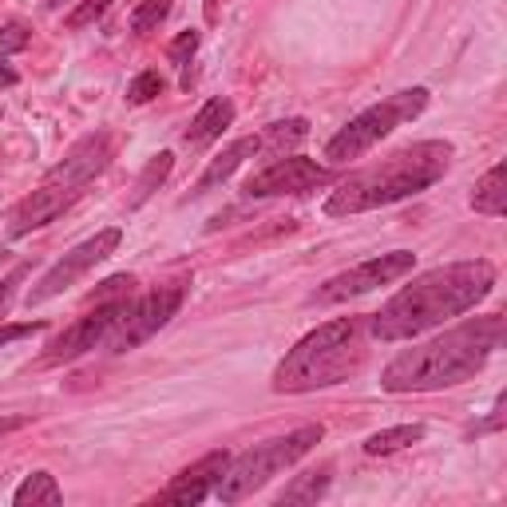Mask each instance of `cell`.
<instances>
[{
	"label": "cell",
	"instance_id": "17",
	"mask_svg": "<svg viewBox=\"0 0 507 507\" xmlns=\"http://www.w3.org/2000/svg\"><path fill=\"white\" fill-rule=\"evenodd\" d=\"M472 211L475 214H488V218H500L507 214V163H495L488 175L475 183L472 191Z\"/></svg>",
	"mask_w": 507,
	"mask_h": 507
},
{
	"label": "cell",
	"instance_id": "28",
	"mask_svg": "<svg viewBox=\"0 0 507 507\" xmlns=\"http://www.w3.org/2000/svg\"><path fill=\"white\" fill-rule=\"evenodd\" d=\"M195 52H198V32H178V36L171 40V48H167V56H171L175 68H186Z\"/></svg>",
	"mask_w": 507,
	"mask_h": 507
},
{
	"label": "cell",
	"instance_id": "25",
	"mask_svg": "<svg viewBox=\"0 0 507 507\" xmlns=\"http://www.w3.org/2000/svg\"><path fill=\"white\" fill-rule=\"evenodd\" d=\"M107 8H112V0H84V5L76 8L72 16H68V28H72V32H79V28H87V24H95L99 16L107 13Z\"/></svg>",
	"mask_w": 507,
	"mask_h": 507
},
{
	"label": "cell",
	"instance_id": "32",
	"mask_svg": "<svg viewBox=\"0 0 507 507\" xmlns=\"http://www.w3.org/2000/svg\"><path fill=\"white\" fill-rule=\"evenodd\" d=\"M28 424V416H5L0 421V436H8V432H16V429H24Z\"/></svg>",
	"mask_w": 507,
	"mask_h": 507
},
{
	"label": "cell",
	"instance_id": "26",
	"mask_svg": "<svg viewBox=\"0 0 507 507\" xmlns=\"http://www.w3.org/2000/svg\"><path fill=\"white\" fill-rule=\"evenodd\" d=\"M28 44H32V32H28L20 20H13V24L0 28V56H5V52H24Z\"/></svg>",
	"mask_w": 507,
	"mask_h": 507
},
{
	"label": "cell",
	"instance_id": "4",
	"mask_svg": "<svg viewBox=\"0 0 507 507\" xmlns=\"http://www.w3.org/2000/svg\"><path fill=\"white\" fill-rule=\"evenodd\" d=\"M369 317H337L305 333L274 369V393H317L341 385L365 365L361 333Z\"/></svg>",
	"mask_w": 507,
	"mask_h": 507
},
{
	"label": "cell",
	"instance_id": "24",
	"mask_svg": "<svg viewBox=\"0 0 507 507\" xmlns=\"http://www.w3.org/2000/svg\"><path fill=\"white\" fill-rule=\"evenodd\" d=\"M167 92V79L158 72H139L131 84H127V104H151L155 95Z\"/></svg>",
	"mask_w": 507,
	"mask_h": 507
},
{
	"label": "cell",
	"instance_id": "34",
	"mask_svg": "<svg viewBox=\"0 0 507 507\" xmlns=\"http://www.w3.org/2000/svg\"><path fill=\"white\" fill-rule=\"evenodd\" d=\"M0 112H5V107H0Z\"/></svg>",
	"mask_w": 507,
	"mask_h": 507
},
{
	"label": "cell",
	"instance_id": "10",
	"mask_svg": "<svg viewBox=\"0 0 507 507\" xmlns=\"http://www.w3.org/2000/svg\"><path fill=\"white\" fill-rule=\"evenodd\" d=\"M127 305H131V294H127V297H112V302H95V310H87L84 317H76V321L68 325V330L59 333L52 345H48L44 361L48 365H64V361H76V357L99 349V345H107V337H112L115 325L123 321Z\"/></svg>",
	"mask_w": 507,
	"mask_h": 507
},
{
	"label": "cell",
	"instance_id": "12",
	"mask_svg": "<svg viewBox=\"0 0 507 507\" xmlns=\"http://www.w3.org/2000/svg\"><path fill=\"white\" fill-rule=\"evenodd\" d=\"M115 155V139L107 131H95L87 139H79L72 151L64 155V163H56L52 171H48L44 183H64V186H87L92 178L104 175V167L112 163Z\"/></svg>",
	"mask_w": 507,
	"mask_h": 507
},
{
	"label": "cell",
	"instance_id": "3",
	"mask_svg": "<svg viewBox=\"0 0 507 507\" xmlns=\"http://www.w3.org/2000/svg\"><path fill=\"white\" fill-rule=\"evenodd\" d=\"M452 143L448 139H424L389 158H381L376 167H365L349 178L337 183V191L325 198V214L330 218H349L365 214L376 206L404 203L412 195H424L432 183H440L452 167Z\"/></svg>",
	"mask_w": 507,
	"mask_h": 507
},
{
	"label": "cell",
	"instance_id": "16",
	"mask_svg": "<svg viewBox=\"0 0 507 507\" xmlns=\"http://www.w3.org/2000/svg\"><path fill=\"white\" fill-rule=\"evenodd\" d=\"M231 123H234V104L226 95H218V99H211V104L198 107V115L191 119V127L183 131V143L186 147H211Z\"/></svg>",
	"mask_w": 507,
	"mask_h": 507
},
{
	"label": "cell",
	"instance_id": "21",
	"mask_svg": "<svg viewBox=\"0 0 507 507\" xmlns=\"http://www.w3.org/2000/svg\"><path fill=\"white\" fill-rule=\"evenodd\" d=\"M171 167H175V155L171 151H158L151 163L143 167V175H139V183H135V195H131V206H143L147 198H151L158 186L167 183V175H171Z\"/></svg>",
	"mask_w": 507,
	"mask_h": 507
},
{
	"label": "cell",
	"instance_id": "22",
	"mask_svg": "<svg viewBox=\"0 0 507 507\" xmlns=\"http://www.w3.org/2000/svg\"><path fill=\"white\" fill-rule=\"evenodd\" d=\"M305 135H310V123H305V119H282V123H270V127H266V131L258 135V139H262V151L270 147V151L282 155L285 147H297Z\"/></svg>",
	"mask_w": 507,
	"mask_h": 507
},
{
	"label": "cell",
	"instance_id": "9",
	"mask_svg": "<svg viewBox=\"0 0 507 507\" xmlns=\"http://www.w3.org/2000/svg\"><path fill=\"white\" fill-rule=\"evenodd\" d=\"M119 242H123V231H119V226H107V231H99L95 238L79 242L76 250H68V254L52 266V270H48V274L32 285V290H28V305H44V302H52V297H59L64 290H72V285H76L87 270H95L99 262H107V258L119 250Z\"/></svg>",
	"mask_w": 507,
	"mask_h": 507
},
{
	"label": "cell",
	"instance_id": "23",
	"mask_svg": "<svg viewBox=\"0 0 507 507\" xmlns=\"http://www.w3.org/2000/svg\"><path fill=\"white\" fill-rule=\"evenodd\" d=\"M171 16V0H143V5L131 13V32H151V28H158L163 20Z\"/></svg>",
	"mask_w": 507,
	"mask_h": 507
},
{
	"label": "cell",
	"instance_id": "13",
	"mask_svg": "<svg viewBox=\"0 0 507 507\" xmlns=\"http://www.w3.org/2000/svg\"><path fill=\"white\" fill-rule=\"evenodd\" d=\"M84 195V186H64V183H44L40 191H32L28 198H20V206L13 211V238H24L40 231V226L56 222L64 211H72Z\"/></svg>",
	"mask_w": 507,
	"mask_h": 507
},
{
	"label": "cell",
	"instance_id": "2",
	"mask_svg": "<svg viewBox=\"0 0 507 507\" xmlns=\"http://www.w3.org/2000/svg\"><path fill=\"white\" fill-rule=\"evenodd\" d=\"M503 313L472 317V321L456 325L436 341L412 345L401 357H393L381 373L385 393H436L452 389V385L472 381L484 365L492 361V353L503 345Z\"/></svg>",
	"mask_w": 507,
	"mask_h": 507
},
{
	"label": "cell",
	"instance_id": "33",
	"mask_svg": "<svg viewBox=\"0 0 507 507\" xmlns=\"http://www.w3.org/2000/svg\"><path fill=\"white\" fill-rule=\"evenodd\" d=\"M68 0H44V8H64Z\"/></svg>",
	"mask_w": 507,
	"mask_h": 507
},
{
	"label": "cell",
	"instance_id": "29",
	"mask_svg": "<svg viewBox=\"0 0 507 507\" xmlns=\"http://www.w3.org/2000/svg\"><path fill=\"white\" fill-rule=\"evenodd\" d=\"M503 409H507V396L500 393V396H495V409H492V416H488V421H484V424H475V429H472V436L500 432V429H503Z\"/></svg>",
	"mask_w": 507,
	"mask_h": 507
},
{
	"label": "cell",
	"instance_id": "8",
	"mask_svg": "<svg viewBox=\"0 0 507 507\" xmlns=\"http://www.w3.org/2000/svg\"><path fill=\"white\" fill-rule=\"evenodd\" d=\"M412 270H416V254H412V250H393V254L369 258V262L353 266V270H345V274H333L325 285H317L310 302H313V305L349 302V297H361V294L381 290V285L401 282V277L412 274Z\"/></svg>",
	"mask_w": 507,
	"mask_h": 507
},
{
	"label": "cell",
	"instance_id": "6",
	"mask_svg": "<svg viewBox=\"0 0 507 507\" xmlns=\"http://www.w3.org/2000/svg\"><path fill=\"white\" fill-rule=\"evenodd\" d=\"M424 107H429V87H409V92H396L389 99H381V104L365 107L361 115H353L349 123L325 143V158H330L333 167L353 163V158H361L365 151H373L381 139H389L401 123L416 119Z\"/></svg>",
	"mask_w": 507,
	"mask_h": 507
},
{
	"label": "cell",
	"instance_id": "11",
	"mask_svg": "<svg viewBox=\"0 0 507 507\" xmlns=\"http://www.w3.org/2000/svg\"><path fill=\"white\" fill-rule=\"evenodd\" d=\"M333 183V171L305 155H277L270 167L254 171L250 178L242 183V195L246 198H277V195H305V191H317V186Z\"/></svg>",
	"mask_w": 507,
	"mask_h": 507
},
{
	"label": "cell",
	"instance_id": "7",
	"mask_svg": "<svg viewBox=\"0 0 507 507\" xmlns=\"http://www.w3.org/2000/svg\"><path fill=\"white\" fill-rule=\"evenodd\" d=\"M183 297H186V282H167V285L147 290L143 297H131L123 321H119L115 333L107 337V349L127 353V349H139L143 341H151V337L183 310Z\"/></svg>",
	"mask_w": 507,
	"mask_h": 507
},
{
	"label": "cell",
	"instance_id": "5",
	"mask_svg": "<svg viewBox=\"0 0 507 507\" xmlns=\"http://www.w3.org/2000/svg\"><path fill=\"white\" fill-rule=\"evenodd\" d=\"M321 436H325L321 424H305V429H294L285 436H274V440L254 444V448H246L238 460L226 464V472H222V480H218L214 495L222 503H242L246 495L262 492L277 472L294 468L302 456H310L317 444H321Z\"/></svg>",
	"mask_w": 507,
	"mask_h": 507
},
{
	"label": "cell",
	"instance_id": "15",
	"mask_svg": "<svg viewBox=\"0 0 507 507\" xmlns=\"http://www.w3.org/2000/svg\"><path fill=\"white\" fill-rule=\"evenodd\" d=\"M258 151H262V139H258V135H242V139H234V143L226 147L222 155H218V158H211V167H206V171H203V178H198V183H195V191H191V195L198 198V195L214 191V186H222L226 178H231V175L238 171V167L246 163V158H254Z\"/></svg>",
	"mask_w": 507,
	"mask_h": 507
},
{
	"label": "cell",
	"instance_id": "27",
	"mask_svg": "<svg viewBox=\"0 0 507 507\" xmlns=\"http://www.w3.org/2000/svg\"><path fill=\"white\" fill-rule=\"evenodd\" d=\"M28 270H32V262H20L8 277H0V317H8V310H13V297H16V285L28 277Z\"/></svg>",
	"mask_w": 507,
	"mask_h": 507
},
{
	"label": "cell",
	"instance_id": "31",
	"mask_svg": "<svg viewBox=\"0 0 507 507\" xmlns=\"http://www.w3.org/2000/svg\"><path fill=\"white\" fill-rule=\"evenodd\" d=\"M20 84V76H16V68L8 64L5 56H0V87H16Z\"/></svg>",
	"mask_w": 507,
	"mask_h": 507
},
{
	"label": "cell",
	"instance_id": "14",
	"mask_svg": "<svg viewBox=\"0 0 507 507\" xmlns=\"http://www.w3.org/2000/svg\"><path fill=\"white\" fill-rule=\"evenodd\" d=\"M226 464H231V452H206L203 460H195L191 468L178 472L175 480L155 495V500H158V503H178V507H195V503H203L206 495H211V492L218 488V480H222Z\"/></svg>",
	"mask_w": 507,
	"mask_h": 507
},
{
	"label": "cell",
	"instance_id": "18",
	"mask_svg": "<svg viewBox=\"0 0 507 507\" xmlns=\"http://www.w3.org/2000/svg\"><path fill=\"white\" fill-rule=\"evenodd\" d=\"M424 440V424H396V429H381L365 440V456H393L409 444Z\"/></svg>",
	"mask_w": 507,
	"mask_h": 507
},
{
	"label": "cell",
	"instance_id": "1",
	"mask_svg": "<svg viewBox=\"0 0 507 507\" xmlns=\"http://www.w3.org/2000/svg\"><path fill=\"white\" fill-rule=\"evenodd\" d=\"M495 290V266L488 258H472V262L436 266V270L412 277L396 297L369 313V337L373 341H412V337L436 330V325L464 317L468 310L484 302Z\"/></svg>",
	"mask_w": 507,
	"mask_h": 507
},
{
	"label": "cell",
	"instance_id": "19",
	"mask_svg": "<svg viewBox=\"0 0 507 507\" xmlns=\"http://www.w3.org/2000/svg\"><path fill=\"white\" fill-rule=\"evenodd\" d=\"M13 503L16 507H28V503H64V492H59V484H56V475L52 472H32V475H24V484L13 492Z\"/></svg>",
	"mask_w": 507,
	"mask_h": 507
},
{
	"label": "cell",
	"instance_id": "30",
	"mask_svg": "<svg viewBox=\"0 0 507 507\" xmlns=\"http://www.w3.org/2000/svg\"><path fill=\"white\" fill-rule=\"evenodd\" d=\"M44 330V321H28V325H0V345L8 341H20V337H32Z\"/></svg>",
	"mask_w": 507,
	"mask_h": 507
},
{
	"label": "cell",
	"instance_id": "20",
	"mask_svg": "<svg viewBox=\"0 0 507 507\" xmlns=\"http://www.w3.org/2000/svg\"><path fill=\"white\" fill-rule=\"evenodd\" d=\"M330 472H333V468L325 464V468H313V472L297 475L290 488L277 495V503H317L325 492H330Z\"/></svg>",
	"mask_w": 507,
	"mask_h": 507
}]
</instances>
